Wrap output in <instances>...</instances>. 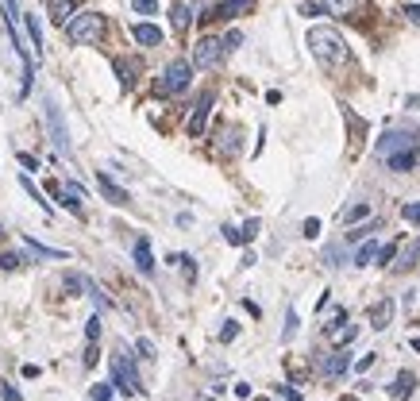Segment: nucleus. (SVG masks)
Masks as SVG:
<instances>
[{
    "instance_id": "44",
    "label": "nucleus",
    "mask_w": 420,
    "mask_h": 401,
    "mask_svg": "<svg viewBox=\"0 0 420 401\" xmlns=\"http://www.w3.org/2000/svg\"><path fill=\"white\" fill-rule=\"evenodd\" d=\"M93 401H112V390L108 386H93Z\"/></svg>"
},
{
    "instance_id": "34",
    "label": "nucleus",
    "mask_w": 420,
    "mask_h": 401,
    "mask_svg": "<svg viewBox=\"0 0 420 401\" xmlns=\"http://www.w3.org/2000/svg\"><path fill=\"white\" fill-rule=\"evenodd\" d=\"M405 19H409L412 27H420V4H412V0H409V4H405Z\"/></svg>"
},
{
    "instance_id": "10",
    "label": "nucleus",
    "mask_w": 420,
    "mask_h": 401,
    "mask_svg": "<svg viewBox=\"0 0 420 401\" xmlns=\"http://www.w3.org/2000/svg\"><path fill=\"white\" fill-rule=\"evenodd\" d=\"M74 12H77V0H50L47 4V16L54 19V24H62V27H70Z\"/></svg>"
},
{
    "instance_id": "36",
    "label": "nucleus",
    "mask_w": 420,
    "mask_h": 401,
    "mask_svg": "<svg viewBox=\"0 0 420 401\" xmlns=\"http://www.w3.org/2000/svg\"><path fill=\"white\" fill-rule=\"evenodd\" d=\"M77 290H85V278H77V274H66V293H74V297H77Z\"/></svg>"
},
{
    "instance_id": "47",
    "label": "nucleus",
    "mask_w": 420,
    "mask_h": 401,
    "mask_svg": "<svg viewBox=\"0 0 420 401\" xmlns=\"http://www.w3.org/2000/svg\"><path fill=\"white\" fill-rule=\"evenodd\" d=\"M224 239H228V243H243V232H239V228H224Z\"/></svg>"
},
{
    "instance_id": "42",
    "label": "nucleus",
    "mask_w": 420,
    "mask_h": 401,
    "mask_svg": "<svg viewBox=\"0 0 420 401\" xmlns=\"http://www.w3.org/2000/svg\"><path fill=\"white\" fill-rule=\"evenodd\" d=\"M0 401H20V393H16V390H12V386H8V382H0Z\"/></svg>"
},
{
    "instance_id": "37",
    "label": "nucleus",
    "mask_w": 420,
    "mask_h": 401,
    "mask_svg": "<svg viewBox=\"0 0 420 401\" xmlns=\"http://www.w3.org/2000/svg\"><path fill=\"white\" fill-rule=\"evenodd\" d=\"M258 228H263L258 220H247V224L239 228V232H243V243H247V239H255V235H258Z\"/></svg>"
},
{
    "instance_id": "17",
    "label": "nucleus",
    "mask_w": 420,
    "mask_h": 401,
    "mask_svg": "<svg viewBox=\"0 0 420 401\" xmlns=\"http://www.w3.org/2000/svg\"><path fill=\"white\" fill-rule=\"evenodd\" d=\"M97 185H100V193H104L112 205H127V189H120V185H116L108 174H97Z\"/></svg>"
},
{
    "instance_id": "19",
    "label": "nucleus",
    "mask_w": 420,
    "mask_h": 401,
    "mask_svg": "<svg viewBox=\"0 0 420 401\" xmlns=\"http://www.w3.org/2000/svg\"><path fill=\"white\" fill-rule=\"evenodd\" d=\"M386 166H389V170H397V174L412 170V166H417V147H412V150H401V155H389Z\"/></svg>"
},
{
    "instance_id": "8",
    "label": "nucleus",
    "mask_w": 420,
    "mask_h": 401,
    "mask_svg": "<svg viewBox=\"0 0 420 401\" xmlns=\"http://www.w3.org/2000/svg\"><path fill=\"white\" fill-rule=\"evenodd\" d=\"M208 109H212V93H201L197 104H193V112H189V135H193V139H197V135H205Z\"/></svg>"
},
{
    "instance_id": "1",
    "label": "nucleus",
    "mask_w": 420,
    "mask_h": 401,
    "mask_svg": "<svg viewBox=\"0 0 420 401\" xmlns=\"http://www.w3.org/2000/svg\"><path fill=\"white\" fill-rule=\"evenodd\" d=\"M309 47H313V54L320 62H328V66L347 62V42L336 27H313V31H309Z\"/></svg>"
},
{
    "instance_id": "46",
    "label": "nucleus",
    "mask_w": 420,
    "mask_h": 401,
    "mask_svg": "<svg viewBox=\"0 0 420 401\" xmlns=\"http://www.w3.org/2000/svg\"><path fill=\"white\" fill-rule=\"evenodd\" d=\"M0 267H4V270H16V267H20V255H0Z\"/></svg>"
},
{
    "instance_id": "28",
    "label": "nucleus",
    "mask_w": 420,
    "mask_h": 401,
    "mask_svg": "<svg viewBox=\"0 0 420 401\" xmlns=\"http://www.w3.org/2000/svg\"><path fill=\"white\" fill-rule=\"evenodd\" d=\"M27 24V35H31V42H35V54H39V47H42V31H39V19H35V12L24 19Z\"/></svg>"
},
{
    "instance_id": "11",
    "label": "nucleus",
    "mask_w": 420,
    "mask_h": 401,
    "mask_svg": "<svg viewBox=\"0 0 420 401\" xmlns=\"http://www.w3.org/2000/svg\"><path fill=\"white\" fill-rule=\"evenodd\" d=\"M347 367H351V355H347V351H336V355H328V359L320 363V375L339 378V375H347Z\"/></svg>"
},
{
    "instance_id": "29",
    "label": "nucleus",
    "mask_w": 420,
    "mask_h": 401,
    "mask_svg": "<svg viewBox=\"0 0 420 401\" xmlns=\"http://www.w3.org/2000/svg\"><path fill=\"white\" fill-rule=\"evenodd\" d=\"M293 336H297V313L289 309V313H286V328H281V340L289 343V340H293Z\"/></svg>"
},
{
    "instance_id": "12",
    "label": "nucleus",
    "mask_w": 420,
    "mask_h": 401,
    "mask_svg": "<svg viewBox=\"0 0 420 401\" xmlns=\"http://www.w3.org/2000/svg\"><path fill=\"white\" fill-rule=\"evenodd\" d=\"M135 267H139V274H155V255H150V239H147V235L135 239Z\"/></svg>"
},
{
    "instance_id": "20",
    "label": "nucleus",
    "mask_w": 420,
    "mask_h": 401,
    "mask_svg": "<svg viewBox=\"0 0 420 401\" xmlns=\"http://www.w3.org/2000/svg\"><path fill=\"white\" fill-rule=\"evenodd\" d=\"M27 251H35V255H42V259H66V251H58V247H47V243H39L35 235H27Z\"/></svg>"
},
{
    "instance_id": "38",
    "label": "nucleus",
    "mask_w": 420,
    "mask_h": 401,
    "mask_svg": "<svg viewBox=\"0 0 420 401\" xmlns=\"http://www.w3.org/2000/svg\"><path fill=\"white\" fill-rule=\"evenodd\" d=\"M239 42H243V35H239V31H228V35H224V50H235Z\"/></svg>"
},
{
    "instance_id": "39",
    "label": "nucleus",
    "mask_w": 420,
    "mask_h": 401,
    "mask_svg": "<svg viewBox=\"0 0 420 401\" xmlns=\"http://www.w3.org/2000/svg\"><path fill=\"white\" fill-rule=\"evenodd\" d=\"M320 4H313V0H305V4H301V16H309V19H313V16H320Z\"/></svg>"
},
{
    "instance_id": "5",
    "label": "nucleus",
    "mask_w": 420,
    "mask_h": 401,
    "mask_svg": "<svg viewBox=\"0 0 420 401\" xmlns=\"http://www.w3.org/2000/svg\"><path fill=\"white\" fill-rule=\"evenodd\" d=\"M224 54H228V50H224V39L205 35V39L193 47V66H197V70H212V66H220Z\"/></svg>"
},
{
    "instance_id": "6",
    "label": "nucleus",
    "mask_w": 420,
    "mask_h": 401,
    "mask_svg": "<svg viewBox=\"0 0 420 401\" xmlns=\"http://www.w3.org/2000/svg\"><path fill=\"white\" fill-rule=\"evenodd\" d=\"M47 124H50V143L58 147V155H70V135L62 127V112H58L54 100H47Z\"/></svg>"
},
{
    "instance_id": "43",
    "label": "nucleus",
    "mask_w": 420,
    "mask_h": 401,
    "mask_svg": "<svg viewBox=\"0 0 420 401\" xmlns=\"http://www.w3.org/2000/svg\"><path fill=\"white\" fill-rule=\"evenodd\" d=\"M394 255H397V243H386V247L378 251V262H389Z\"/></svg>"
},
{
    "instance_id": "41",
    "label": "nucleus",
    "mask_w": 420,
    "mask_h": 401,
    "mask_svg": "<svg viewBox=\"0 0 420 401\" xmlns=\"http://www.w3.org/2000/svg\"><path fill=\"white\" fill-rule=\"evenodd\" d=\"M135 347H139V355H143V359H155V343H150V340H139Z\"/></svg>"
},
{
    "instance_id": "26",
    "label": "nucleus",
    "mask_w": 420,
    "mask_h": 401,
    "mask_svg": "<svg viewBox=\"0 0 420 401\" xmlns=\"http://www.w3.org/2000/svg\"><path fill=\"white\" fill-rule=\"evenodd\" d=\"M135 70H139V66H127V62H116V74H120V85H124V89H132V85H135Z\"/></svg>"
},
{
    "instance_id": "49",
    "label": "nucleus",
    "mask_w": 420,
    "mask_h": 401,
    "mask_svg": "<svg viewBox=\"0 0 420 401\" xmlns=\"http://www.w3.org/2000/svg\"><path fill=\"white\" fill-rule=\"evenodd\" d=\"M20 162H24L27 170H35V166H39V159H35V155H27V150H24V155H20Z\"/></svg>"
},
{
    "instance_id": "32",
    "label": "nucleus",
    "mask_w": 420,
    "mask_h": 401,
    "mask_svg": "<svg viewBox=\"0 0 420 401\" xmlns=\"http://www.w3.org/2000/svg\"><path fill=\"white\" fill-rule=\"evenodd\" d=\"M132 8L139 16H150V12H158V0H132Z\"/></svg>"
},
{
    "instance_id": "40",
    "label": "nucleus",
    "mask_w": 420,
    "mask_h": 401,
    "mask_svg": "<svg viewBox=\"0 0 420 401\" xmlns=\"http://www.w3.org/2000/svg\"><path fill=\"white\" fill-rule=\"evenodd\" d=\"M324 259H328V267H339V259H343V251H339V247H328V251H324Z\"/></svg>"
},
{
    "instance_id": "2",
    "label": "nucleus",
    "mask_w": 420,
    "mask_h": 401,
    "mask_svg": "<svg viewBox=\"0 0 420 401\" xmlns=\"http://www.w3.org/2000/svg\"><path fill=\"white\" fill-rule=\"evenodd\" d=\"M100 35H104V19H100L97 12H77V16L70 19V27H66L70 42H97Z\"/></svg>"
},
{
    "instance_id": "3",
    "label": "nucleus",
    "mask_w": 420,
    "mask_h": 401,
    "mask_svg": "<svg viewBox=\"0 0 420 401\" xmlns=\"http://www.w3.org/2000/svg\"><path fill=\"white\" fill-rule=\"evenodd\" d=\"M112 386L120 393H127V398H132V393H143V382H139V375H135L127 355H116L112 359Z\"/></svg>"
},
{
    "instance_id": "21",
    "label": "nucleus",
    "mask_w": 420,
    "mask_h": 401,
    "mask_svg": "<svg viewBox=\"0 0 420 401\" xmlns=\"http://www.w3.org/2000/svg\"><path fill=\"white\" fill-rule=\"evenodd\" d=\"M378 251H382V247H378V243H374V239H366V243H363V247L355 251V267H371V262H374V259H378Z\"/></svg>"
},
{
    "instance_id": "48",
    "label": "nucleus",
    "mask_w": 420,
    "mask_h": 401,
    "mask_svg": "<svg viewBox=\"0 0 420 401\" xmlns=\"http://www.w3.org/2000/svg\"><path fill=\"white\" fill-rule=\"evenodd\" d=\"M278 393H281L286 401H301V393H297V390H289V386H278Z\"/></svg>"
},
{
    "instance_id": "16",
    "label": "nucleus",
    "mask_w": 420,
    "mask_h": 401,
    "mask_svg": "<svg viewBox=\"0 0 420 401\" xmlns=\"http://www.w3.org/2000/svg\"><path fill=\"white\" fill-rule=\"evenodd\" d=\"M132 35H135V42H143V47H158V42H162V27H155V24H135Z\"/></svg>"
},
{
    "instance_id": "24",
    "label": "nucleus",
    "mask_w": 420,
    "mask_h": 401,
    "mask_svg": "<svg viewBox=\"0 0 420 401\" xmlns=\"http://www.w3.org/2000/svg\"><path fill=\"white\" fill-rule=\"evenodd\" d=\"M371 217V205H351V209L343 212V224H359V220Z\"/></svg>"
},
{
    "instance_id": "23",
    "label": "nucleus",
    "mask_w": 420,
    "mask_h": 401,
    "mask_svg": "<svg viewBox=\"0 0 420 401\" xmlns=\"http://www.w3.org/2000/svg\"><path fill=\"white\" fill-rule=\"evenodd\" d=\"M417 259H420V239L412 243V247H405V251H401V262H394V270H409V267H417Z\"/></svg>"
},
{
    "instance_id": "18",
    "label": "nucleus",
    "mask_w": 420,
    "mask_h": 401,
    "mask_svg": "<svg viewBox=\"0 0 420 401\" xmlns=\"http://www.w3.org/2000/svg\"><path fill=\"white\" fill-rule=\"evenodd\" d=\"M412 390H417V378H412L409 370H401V375L394 378V386H389V393H394L397 401H405V398H409Z\"/></svg>"
},
{
    "instance_id": "31",
    "label": "nucleus",
    "mask_w": 420,
    "mask_h": 401,
    "mask_svg": "<svg viewBox=\"0 0 420 401\" xmlns=\"http://www.w3.org/2000/svg\"><path fill=\"white\" fill-rule=\"evenodd\" d=\"M401 217L409 220V224H420V205H417V200H409V205H401Z\"/></svg>"
},
{
    "instance_id": "45",
    "label": "nucleus",
    "mask_w": 420,
    "mask_h": 401,
    "mask_svg": "<svg viewBox=\"0 0 420 401\" xmlns=\"http://www.w3.org/2000/svg\"><path fill=\"white\" fill-rule=\"evenodd\" d=\"M305 235H309V239H316V235H320V220H305Z\"/></svg>"
},
{
    "instance_id": "35",
    "label": "nucleus",
    "mask_w": 420,
    "mask_h": 401,
    "mask_svg": "<svg viewBox=\"0 0 420 401\" xmlns=\"http://www.w3.org/2000/svg\"><path fill=\"white\" fill-rule=\"evenodd\" d=\"M235 336H239V324H235V320H228V324L220 328V340H224V343H231Z\"/></svg>"
},
{
    "instance_id": "25",
    "label": "nucleus",
    "mask_w": 420,
    "mask_h": 401,
    "mask_svg": "<svg viewBox=\"0 0 420 401\" xmlns=\"http://www.w3.org/2000/svg\"><path fill=\"white\" fill-rule=\"evenodd\" d=\"M324 8H328L332 16H351L355 0H324Z\"/></svg>"
},
{
    "instance_id": "33",
    "label": "nucleus",
    "mask_w": 420,
    "mask_h": 401,
    "mask_svg": "<svg viewBox=\"0 0 420 401\" xmlns=\"http://www.w3.org/2000/svg\"><path fill=\"white\" fill-rule=\"evenodd\" d=\"M224 150H228V155H235V150H239V132H235V127L224 135Z\"/></svg>"
},
{
    "instance_id": "4",
    "label": "nucleus",
    "mask_w": 420,
    "mask_h": 401,
    "mask_svg": "<svg viewBox=\"0 0 420 401\" xmlns=\"http://www.w3.org/2000/svg\"><path fill=\"white\" fill-rule=\"evenodd\" d=\"M193 77V62L189 58H173L170 66H166L162 81H158V93H182L185 85H189Z\"/></svg>"
},
{
    "instance_id": "15",
    "label": "nucleus",
    "mask_w": 420,
    "mask_h": 401,
    "mask_svg": "<svg viewBox=\"0 0 420 401\" xmlns=\"http://www.w3.org/2000/svg\"><path fill=\"white\" fill-rule=\"evenodd\" d=\"M394 309H397L394 301H389V297H382L378 305L371 309V324L378 328V332H382V328H389V320H394Z\"/></svg>"
},
{
    "instance_id": "30",
    "label": "nucleus",
    "mask_w": 420,
    "mask_h": 401,
    "mask_svg": "<svg viewBox=\"0 0 420 401\" xmlns=\"http://www.w3.org/2000/svg\"><path fill=\"white\" fill-rule=\"evenodd\" d=\"M85 336H89V343H97V340H100V317H97V313H93V317L85 320Z\"/></svg>"
},
{
    "instance_id": "13",
    "label": "nucleus",
    "mask_w": 420,
    "mask_h": 401,
    "mask_svg": "<svg viewBox=\"0 0 420 401\" xmlns=\"http://www.w3.org/2000/svg\"><path fill=\"white\" fill-rule=\"evenodd\" d=\"M251 4H255V0H220V4H216V16H220V19L247 16V12H251Z\"/></svg>"
},
{
    "instance_id": "9",
    "label": "nucleus",
    "mask_w": 420,
    "mask_h": 401,
    "mask_svg": "<svg viewBox=\"0 0 420 401\" xmlns=\"http://www.w3.org/2000/svg\"><path fill=\"white\" fill-rule=\"evenodd\" d=\"M324 332H328V340H332V343H339V347H343V343H351L355 336H359V328L347 324V313L339 309V313H336V320H332V324L324 328Z\"/></svg>"
},
{
    "instance_id": "27",
    "label": "nucleus",
    "mask_w": 420,
    "mask_h": 401,
    "mask_svg": "<svg viewBox=\"0 0 420 401\" xmlns=\"http://www.w3.org/2000/svg\"><path fill=\"white\" fill-rule=\"evenodd\" d=\"M20 185H24V189L31 193V197H35V205H39V209H42V212H47V217H50V205H47V200H42V193L35 189V182H31V178L24 174V178H20Z\"/></svg>"
},
{
    "instance_id": "14",
    "label": "nucleus",
    "mask_w": 420,
    "mask_h": 401,
    "mask_svg": "<svg viewBox=\"0 0 420 401\" xmlns=\"http://www.w3.org/2000/svg\"><path fill=\"white\" fill-rule=\"evenodd\" d=\"M58 197H62V205H66L70 212H77L81 217V200H85V193H81V185H58Z\"/></svg>"
},
{
    "instance_id": "7",
    "label": "nucleus",
    "mask_w": 420,
    "mask_h": 401,
    "mask_svg": "<svg viewBox=\"0 0 420 401\" xmlns=\"http://www.w3.org/2000/svg\"><path fill=\"white\" fill-rule=\"evenodd\" d=\"M417 147V139H412L409 132H386L378 139V155L382 159H389V155H401V150H412Z\"/></svg>"
},
{
    "instance_id": "22",
    "label": "nucleus",
    "mask_w": 420,
    "mask_h": 401,
    "mask_svg": "<svg viewBox=\"0 0 420 401\" xmlns=\"http://www.w3.org/2000/svg\"><path fill=\"white\" fill-rule=\"evenodd\" d=\"M189 8H185V4H182V0H178V4H173V8H170V24H173V31H189Z\"/></svg>"
}]
</instances>
